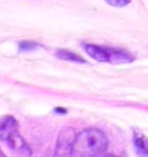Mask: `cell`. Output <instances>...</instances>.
I'll return each mask as SVG.
<instances>
[{"instance_id":"6da1fadb","label":"cell","mask_w":148,"mask_h":157,"mask_svg":"<svg viewBox=\"0 0 148 157\" xmlns=\"http://www.w3.org/2000/svg\"><path fill=\"white\" fill-rule=\"evenodd\" d=\"M108 147V139L97 128H88L79 133L73 146V156L95 157L101 155Z\"/></svg>"},{"instance_id":"7a4b0ae2","label":"cell","mask_w":148,"mask_h":157,"mask_svg":"<svg viewBox=\"0 0 148 157\" xmlns=\"http://www.w3.org/2000/svg\"><path fill=\"white\" fill-rule=\"evenodd\" d=\"M86 52L93 57L97 61L102 63H110V64H124V63H131L133 60V56L128 53L125 50H117L111 48H102L97 45H84Z\"/></svg>"},{"instance_id":"3957f363","label":"cell","mask_w":148,"mask_h":157,"mask_svg":"<svg viewBox=\"0 0 148 157\" xmlns=\"http://www.w3.org/2000/svg\"><path fill=\"white\" fill-rule=\"evenodd\" d=\"M75 137L76 134L74 128H61L56 143L54 157H73V146Z\"/></svg>"},{"instance_id":"277c9868","label":"cell","mask_w":148,"mask_h":157,"mask_svg":"<svg viewBox=\"0 0 148 157\" xmlns=\"http://www.w3.org/2000/svg\"><path fill=\"white\" fill-rule=\"evenodd\" d=\"M7 142L10 144V149L15 151L16 154H19L20 156L23 157H29L31 155V151H30V148L28 147V144L25 142V140L18 135L16 133H14L13 135H10V139L7 140Z\"/></svg>"},{"instance_id":"5b68a950","label":"cell","mask_w":148,"mask_h":157,"mask_svg":"<svg viewBox=\"0 0 148 157\" xmlns=\"http://www.w3.org/2000/svg\"><path fill=\"white\" fill-rule=\"evenodd\" d=\"M16 128H18V123L14 117L10 116L2 117L0 124V139L2 141H7L10 135L16 133Z\"/></svg>"},{"instance_id":"8992f818","label":"cell","mask_w":148,"mask_h":157,"mask_svg":"<svg viewBox=\"0 0 148 157\" xmlns=\"http://www.w3.org/2000/svg\"><path fill=\"white\" fill-rule=\"evenodd\" d=\"M133 142L135 147V151L139 157H148V137L143 135L141 132H133Z\"/></svg>"},{"instance_id":"52a82bcc","label":"cell","mask_w":148,"mask_h":157,"mask_svg":"<svg viewBox=\"0 0 148 157\" xmlns=\"http://www.w3.org/2000/svg\"><path fill=\"white\" fill-rule=\"evenodd\" d=\"M57 57L64 60H71V61H78V63H86L84 58L79 57L78 54H74L69 51H65V50H59L57 51Z\"/></svg>"},{"instance_id":"ba28073f","label":"cell","mask_w":148,"mask_h":157,"mask_svg":"<svg viewBox=\"0 0 148 157\" xmlns=\"http://www.w3.org/2000/svg\"><path fill=\"white\" fill-rule=\"evenodd\" d=\"M109 5L116 6V7H123L131 2V0H105Z\"/></svg>"},{"instance_id":"9c48e42d","label":"cell","mask_w":148,"mask_h":157,"mask_svg":"<svg viewBox=\"0 0 148 157\" xmlns=\"http://www.w3.org/2000/svg\"><path fill=\"white\" fill-rule=\"evenodd\" d=\"M37 45L34 44V43H27V42H23V43H21L20 44V49L22 51H25V50H31V49H35Z\"/></svg>"},{"instance_id":"30bf717a","label":"cell","mask_w":148,"mask_h":157,"mask_svg":"<svg viewBox=\"0 0 148 157\" xmlns=\"http://www.w3.org/2000/svg\"><path fill=\"white\" fill-rule=\"evenodd\" d=\"M103 157H117V156H115V155H104Z\"/></svg>"},{"instance_id":"8fae6325","label":"cell","mask_w":148,"mask_h":157,"mask_svg":"<svg viewBox=\"0 0 148 157\" xmlns=\"http://www.w3.org/2000/svg\"><path fill=\"white\" fill-rule=\"evenodd\" d=\"M1 157H6V156H5V154H4V152H1Z\"/></svg>"}]
</instances>
